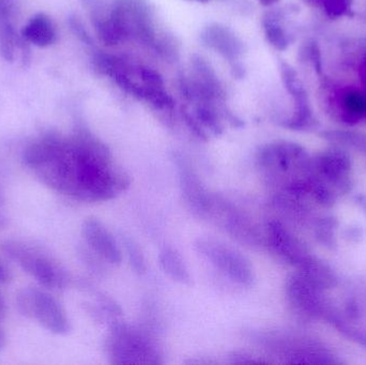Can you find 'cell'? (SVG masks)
<instances>
[{
  "label": "cell",
  "mask_w": 366,
  "mask_h": 365,
  "mask_svg": "<svg viewBox=\"0 0 366 365\" xmlns=\"http://www.w3.org/2000/svg\"><path fill=\"white\" fill-rule=\"evenodd\" d=\"M23 161L45 186L86 203L116 199L131 184L107 146L87 129H77L68 137L44 133L28 144Z\"/></svg>",
  "instance_id": "cell-1"
},
{
  "label": "cell",
  "mask_w": 366,
  "mask_h": 365,
  "mask_svg": "<svg viewBox=\"0 0 366 365\" xmlns=\"http://www.w3.org/2000/svg\"><path fill=\"white\" fill-rule=\"evenodd\" d=\"M105 351L111 364L117 365L162 364L160 349L149 334L139 328L116 323L105 339Z\"/></svg>",
  "instance_id": "cell-2"
},
{
  "label": "cell",
  "mask_w": 366,
  "mask_h": 365,
  "mask_svg": "<svg viewBox=\"0 0 366 365\" xmlns=\"http://www.w3.org/2000/svg\"><path fill=\"white\" fill-rule=\"evenodd\" d=\"M94 66L101 74L113 79L118 88L129 96L145 101L157 109H171L174 100L167 89H150L142 79V64H132L116 56L97 54Z\"/></svg>",
  "instance_id": "cell-3"
},
{
  "label": "cell",
  "mask_w": 366,
  "mask_h": 365,
  "mask_svg": "<svg viewBox=\"0 0 366 365\" xmlns=\"http://www.w3.org/2000/svg\"><path fill=\"white\" fill-rule=\"evenodd\" d=\"M1 250L9 259L46 289H62L70 283L68 272L36 246L8 240L1 244Z\"/></svg>",
  "instance_id": "cell-4"
},
{
  "label": "cell",
  "mask_w": 366,
  "mask_h": 365,
  "mask_svg": "<svg viewBox=\"0 0 366 365\" xmlns=\"http://www.w3.org/2000/svg\"><path fill=\"white\" fill-rule=\"evenodd\" d=\"M19 313L27 319L38 321L47 331L66 334L71 326L66 310L54 296L36 287H26L16 296Z\"/></svg>",
  "instance_id": "cell-5"
},
{
  "label": "cell",
  "mask_w": 366,
  "mask_h": 365,
  "mask_svg": "<svg viewBox=\"0 0 366 365\" xmlns=\"http://www.w3.org/2000/svg\"><path fill=\"white\" fill-rule=\"evenodd\" d=\"M109 15L122 40L134 39L143 44L158 46L156 29L146 0H116Z\"/></svg>",
  "instance_id": "cell-6"
},
{
  "label": "cell",
  "mask_w": 366,
  "mask_h": 365,
  "mask_svg": "<svg viewBox=\"0 0 366 365\" xmlns=\"http://www.w3.org/2000/svg\"><path fill=\"white\" fill-rule=\"evenodd\" d=\"M195 246L211 265L232 282L243 286H249L254 282L255 274L251 263L236 249L211 238H202Z\"/></svg>",
  "instance_id": "cell-7"
},
{
  "label": "cell",
  "mask_w": 366,
  "mask_h": 365,
  "mask_svg": "<svg viewBox=\"0 0 366 365\" xmlns=\"http://www.w3.org/2000/svg\"><path fill=\"white\" fill-rule=\"evenodd\" d=\"M81 234L90 250L112 265H120L122 252L111 231L98 219L84 221Z\"/></svg>",
  "instance_id": "cell-8"
},
{
  "label": "cell",
  "mask_w": 366,
  "mask_h": 365,
  "mask_svg": "<svg viewBox=\"0 0 366 365\" xmlns=\"http://www.w3.org/2000/svg\"><path fill=\"white\" fill-rule=\"evenodd\" d=\"M211 216H217L224 229L236 239L249 244H256L258 235L253 223L245 218L232 204L219 201L214 197Z\"/></svg>",
  "instance_id": "cell-9"
},
{
  "label": "cell",
  "mask_w": 366,
  "mask_h": 365,
  "mask_svg": "<svg viewBox=\"0 0 366 365\" xmlns=\"http://www.w3.org/2000/svg\"><path fill=\"white\" fill-rule=\"evenodd\" d=\"M183 196L192 210L199 216H210L213 199L189 164H178Z\"/></svg>",
  "instance_id": "cell-10"
},
{
  "label": "cell",
  "mask_w": 366,
  "mask_h": 365,
  "mask_svg": "<svg viewBox=\"0 0 366 365\" xmlns=\"http://www.w3.org/2000/svg\"><path fill=\"white\" fill-rule=\"evenodd\" d=\"M267 240L273 252L284 261L298 265H302L307 261L300 244L281 223L275 221L269 223L267 226Z\"/></svg>",
  "instance_id": "cell-11"
},
{
  "label": "cell",
  "mask_w": 366,
  "mask_h": 365,
  "mask_svg": "<svg viewBox=\"0 0 366 365\" xmlns=\"http://www.w3.org/2000/svg\"><path fill=\"white\" fill-rule=\"evenodd\" d=\"M281 74L282 81H283L284 85H285V88L290 92V96L294 98L295 105H296L294 117L290 120L288 126H290V128H300L309 120L310 116H311L307 92H305V87H303L298 74L292 66L286 64V62H282Z\"/></svg>",
  "instance_id": "cell-12"
},
{
  "label": "cell",
  "mask_w": 366,
  "mask_h": 365,
  "mask_svg": "<svg viewBox=\"0 0 366 365\" xmlns=\"http://www.w3.org/2000/svg\"><path fill=\"white\" fill-rule=\"evenodd\" d=\"M202 39L204 44L214 49L230 62L237 61L242 55V42L225 26L217 24L208 26L202 32Z\"/></svg>",
  "instance_id": "cell-13"
},
{
  "label": "cell",
  "mask_w": 366,
  "mask_h": 365,
  "mask_svg": "<svg viewBox=\"0 0 366 365\" xmlns=\"http://www.w3.org/2000/svg\"><path fill=\"white\" fill-rule=\"evenodd\" d=\"M21 36L28 43L39 47H46L57 40V32L51 19L44 13H39L31 17L21 30Z\"/></svg>",
  "instance_id": "cell-14"
},
{
  "label": "cell",
  "mask_w": 366,
  "mask_h": 365,
  "mask_svg": "<svg viewBox=\"0 0 366 365\" xmlns=\"http://www.w3.org/2000/svg\"><path fill=\"white\" fill-rule=\"evenodd\" d=\"M161 268L163 271L176 282L182 284H189L191 283V276L187 265L182 257V255L171 246H165L159 255Z\"/></svg>",
  "instance_id": "cell-15"
},
{
  "label": "cell",
  "mask_w": 366,
  "mask_h": 365,
  "mask_svg": "<svg viewBox=\"0 0 366 365\" xmlns=\"http://www.w3.org/2000/svg\"><path fill=\"white\" fill-rule=\"evenodd\" d=\"M262 25H264V36H266L267 41L274 49H279V51H285L290 45V41L279 21L269 16L264 19Z\"/></svg>",
  "instance_id": "cell-16"
},
{
  "label": "cell",
  "mask_w": 366,
  "mask_h": 365,
  "mask_svg": "<svg viewBox=\"0 0 366 365\" xmlns=\"http://www.w3.org/2000/svg\"><path fill=\"white\" fill-rule=\"evenodd\" d=\"M126 244L127 252H128L129 259H130L131 265H132L133 269L137 274H144L146 272V261L144 259L143 253L139 250L137 244H135L132 240L126 239L124 241Z\"/></svg>",
  "instance_id": "cell-17"
},
{
  "label": "cell",
  "mask_w": 366,
  "mask_h": 365,
  "mask_svg": "<svg viewBox=\"0 0 366 365\" xmlns=\"http://www.w3.org/2000/svg\"><path fill=\"white\" fill-rule=\"evenodd\" d=\"M345 107L354 115L366 113V96L358 91H352L345 96Z\"/></svg>",
  "instance_id": "cell-18"
},
{
  "label": "cell",
  "mask_w": 366,
  "mask_h": 365,
  "mask_svg": "<svg viewBox=\"0 0 366 365\" xmlns=\"http://www.w3.org/2000/svg\"><path fill=\"white\" fill-rule=\"evenodd\" d=\"M69 24H70L71 29L72 31L81 39L83 42L90 43L92 42V39H90L89 34L86 31L85 27H84L81 21H79L76 17H71L70 21H69Z\"/></svg>",
  "instance_id": "cell-19"
},
{
  "label": "cell",
  "mask_w": 366,
  "mask_h": 365,
  "mask_svg": "<svg viewBox=\"0 0 366 365\" xmlns=\"http://www.w3.org/2000/svg\"><path fill=\"white\" fill-rule=\"evenodd\" d=\"M12 280L10 271L4 267V264L0 263V284H8Z\"/></svg>",
  "instance_id": "cell-20"
},
{
  "label": "cell",
  "mask_w": 366,
  "mask_h": 365,
  "mask_svg": "<svg viewBox=\"0 0 366 365\" xmlns=\"http://www.w3.org/2000/svg\"><path fill=\"white\" fill-rule=\"evenodd\" d=\"M6 334H4V330L0 328V351L6 346Z\"/></svg>",
  "instance_id": "cell-21"
},
{
  "label": "cell",
  "mask_w": 366,
  "mask_h": 365,
  "mask_svg": "<svg viewBox=\"0 0 366 365\" xmlns=\"http://www.w3.org/2000/svg\"><path fill=\"white\" fill-rule=\"evenodd\" d=\"M258 1H259V4H262V6H270L277 4V2H279L280 0H258Z\"/></svg>",
  "instance_id": "cell-22"
},
{
  "label": "cell",
  "mask_w": 366,
  "mask_h": 365,
  "mask_svg": "<svg viewBox=\"0 0 366 365\" xmlns=\"http://www.w3.org/2000/svg\"><path fill=\"white\" fill-rule=\"evenodd\" d=\"M313 53H314V56H316V53H317V51H316V47L315 46L313 47ZM314 61H315V64H316V61H317L318 64H320V57L315 58V59H314Z\"/></svg>",
  "instance_id": "cell-23"
},
{
  "label": "cell",
  "mask_w": 366,
  "mask_h": 365,
  "mask_svg": "<svg viewBox=\"0 0 366 365\" xmlns=\"http://www.w3.org/2000/svg\"><path fill=\"white\" fill-rule=\"evenodd\" d=\"M196 1H204V0H196Z\"/></svg>",
  "instance_id": "cell-24"
}]
</instances>
